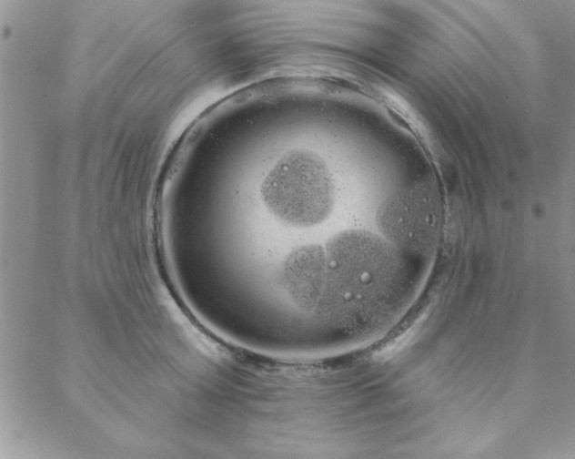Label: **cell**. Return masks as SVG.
Returning a JSON list of instances; mask_svg holds the SVG:
<instances>
[{
    "instance_id": "7a4b0ae2",
    "label": "cell",
    "mask_w": 575,
    "mask_h": 459,
    "mask_svg": "<svg viewBox=\"0 0 575 459\" xmlns=\"http://www.w3.org/2000/svg\"><path fill=\"white\" fill-rule=\"evenodd\" d=\"M279 280L299 310L325 318L329 285L325 246L305 244L293 250L282 262Z\"/></svg>"
},
{
    "instance_id": "3957f363",
    "label": "cell",
    "mask_w": 575,
    "mask_h": 459,
    "mask_svg": "<svg viewBox=\"0 0 575 459\" xmlns=\"http://www.w3.org/2000/svg\"><path fill=\"white\" fill-rule=\"evenodd\" d=\"M434 213L431 191L417 187L390 196L378 209V222L390 240L416 244L433 236Z\"/></svg>"
},
{
    "instance_id": "6da1fadb",
    "label": "cell",
    "mask_w": 575,
    "mask_h": 459,
    "mask_svg": "<svg viewBox=\"0 0 575 459\" xmlns=\"http://www.w3.org/2000/svg\"><path fill=\"white\" fill-rule=\"evenodd\" d=\"M260 192L274 216L297 228L322 223L334 206L330 171L320 156L306 149L281 156L264 178Z\"/></svg>"
}]
</instances>
